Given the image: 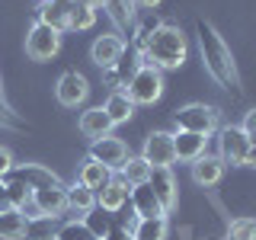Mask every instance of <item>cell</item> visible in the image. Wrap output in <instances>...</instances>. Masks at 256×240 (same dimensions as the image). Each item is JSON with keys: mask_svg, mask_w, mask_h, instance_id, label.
I'll return each mask as SVG.
<instances>
[{"mask_svg": "<svg viewBox=\"0 0 256 240\" xmlns=\"http://www.w3.org/2000/svg\"><path fill=\"white\" fill-rule=\"evenodd\" d=\"M128 196H132V186H128L122 176H112L106 186L96 192V208H102V212L116 214V212H122V208H125Z\"/></svg>", "mask_w": 256, "mask_h": 240, "instance_id": "obj_13", "label": "cell"}, {"mask_svg": "<svg viewBox=\"0 0 256 240\" xmlns=\"http://www.w3.org/2000/svg\"><path fill=\"white\" fill-rule=\"evenodd\" d=\"M166 218H138L132 224V240H166Z\"/></svg>", "mask_w": 256, "mask_h": 240, "instance_id": "obj_24", "label": "cell"}, {"mask_svg": "<svg viewBox=\"0 0 256 240\" xmlns=\"http://www.w3.org/2000/svg\"><path fill=\"white\" fill-rule=\"evenodd\" d=\"M4 182H6V196H10V208L26 214V208L32 205V189L20 180H4Z\"/></svg>", "mask_w": 256, "mask_h": 240, "instance_id": "obj_27", "label": "cell"}, {"mask_svg": "<svg viewBox=\"0 0 256 240\" xmlns=\"http://www.w3.org/2000/svg\"><path fill=\"white\" fill-rule=\"evenodd\" d=\"M80 134L84 138H106V134L112 132V122H109V116H106V109L102 106H93V109H86V112H80Z\"/></svg>", "mask_w": 256, "mask_h": 240, "instance_id": "obj_18", "label": "cell"}, {"mask_svg": "<svg viewBox=\"0 0 256 240\" xmlns=\"http://www.w3.org/2000/svg\"><path fill=\"white\" fill-rule=\"evenodd\" d=\"M186 58H189V42L182 29L170 26V22H160L141 48V61L154 64L157 70H176L186 64Z\"/></svg>", "mask_w": 256, "mask_h": 240, "instance_id": "obj_2", "label": "cell"}, {"mask_svg": "<svg viewBox=\"0 0 256 240\" xmlns=\"http://www.w3.org/2000/svg\"><path fill=\"white\" fill-rule=\"evenodd\" d=\"M54 96H58L61 106L77 109L80 102L90 96V84H86V77L77 74V70H64V74L58 77V84H54Z\"/></svg>", "mask_w": 256, "mask_h": 240, "instance_id": "obj_8", "label": "cell"}, {"mask_svg": "<svg viewBox=\"0 0 256 240\" xmlns=\"http://www.w3.org/2000/svg\"><path fill=\"white\" fill-rule=\"evenodd\" d=\"M58 52H61V32L36 20L26 32V54L32 61H52Z\"/></svg>", "mask_w": 256, "mask_h": 240, "instance_id": "obj_5", "label": "cell"}, {"mask_svg": "<svg viewBox=\"0 0 256 240\" xmlns=\"http://www.w3.org/2000/svg\"><path fill=\"white\" fill-rule=\"evenodd\" d=\"M141 157L148 160L150 166H170L176 164V150H173V134L170 132H150L144 138V150Z\"/></svg>", "mask_w": 256, "mask_h": 240, "instance_id": "obj_10", "label": "cell"}, {"mask_svg": "<svg viewBox=\"0 0 256 240\" xmlns=\"http://www.w3.org/2000/svg\"><path fill=\"white\" fill-rule=\"evenodd\" d=\"M244 134H250V132H256V106L253 109H246V116H244Z\"/></svg>", "mask_w": 256, "mask_h": 240, "instance_id": "obj_34", "label": "cell"}, {"mask_svg": "<svg viewBox=\"0 0 256 240\" xmlns=\"http://www.w3.org/2000/svg\"><path fill=\"white\" fill-rule=\"evenodd\" d=\"M16 166V160H13V154L6 148H0V180H6L10 176V170Z\"/></svg>", "mask_w": 256, "mask_h": 240, "instance_id": "obj_32", "label": "cell"}, {"mask_svg": "<svg viewBox=\"0 0 256 240\" xmlns=\"http://www.w3.org/2000/svg\"><path fill=\"white\" fill-rule=\"evenodd\" d=\"M96 208V192L93 189H86L84 182H74V186H68V212H74V214H90Z\"/></svg>", "mask_w": 256, "mask_h": 240, "instance_id": "obj_22", "label": "cell"}, {"mask_svg": "<svg viewBox=\"0 0 256 240\" xmlns=\"http://www.w3.org/2000/svg\"><path fill=\"white\" fill-rule=\"evenodd\" d=\"M10 208V196H6V182L0 180V212H6Z\"/></svg>", "mask_w": 256, "mask_h": 240, "instance_id": "obj_35", "label": "cell"}, {"mask_svg": "<svg viewBox=\"0 0 256 240\" xmlns=\"http://www.w3.org/2000/svg\"><path fill=\"white\" fill-rule=\"evenodd\" d=\"M0 128H20V122H16V116H13V109L6 106L4 100H0Z\"/></svg>", "mask_w": 256, "mask_h": 240, "instance_id": "obj_31", "label": "cell"}, {"mask_svg": "<svg viewBox=\"0 0 256 240\" xmlns=\"http://www.w3.org/2000/svg\"><path fill=\"white\" fill-rule=\"evenodd\" d=\"M106 240H132V230L122 228V224H112V230L106 234Z\"/></svg>", "mask_w": 256, "mask_h": 240, "instance_id": "obj_33", "label": "cell"}, {"mask_svg": "<svg viewBox=\"0 0 256 240\" xmlns=\"http://www.w3.org/2000/svg\"><path fill=\"white\" fill-rule=\"evenodd\" d=\"M109 180H112V170H106L102 164H96L90 157L84 160V166H80V173H77V182H84V186L93 189V192H100Z\"/></svg>", "mask_w": 256, "mask_h": 240, "instance_id": "obj_23", "label": "cell"}, {"mask_svg": "<svg viewBox=\"0 0 256 240\" xmlns=\"http://www.w3.org/2000/svg\"><path fill=\"white\" fill-rule=\"evenodd\" d=\"M244 166H256V148H250V154H246V164Z\"/></svg>", "mask_w": 256, "mask_h": 240, "instance_id": "obj_37", "label": "cell"}, {"mask_svg": "<svg viewBox=\"0 0 256 240\" xmlns=\"http://www.w3.org/2000/svg\"><path fill=\"white\" fill-rule=\"evenodd\" d=\"M228 240H256V221L253 218H234L228 224Z\"/></svg>", "mask_w": 256, "mask_h": 240, "instance_id": "obj_30", "label": "cell"}, {"mask_svg": "<svg viewBox=\"0 0 256 240\" xmlns=\"http://www.w3.org/2000/svg\"><path fill=\"white\" fill-rule=\"evenodd\" d=\"M189 170H192V180L198 186H218L221 176H224V160L218 154H202L198 160L189 164Z\"/></svg>", "mask_w": 256, "mask_h": 240, "instance_id": "obj_17", "label": "cell"}, {"mask_svg": "<svg viewBox=\"0 0 256 240\" xmlns=\"http://www.w3.org/2000/svg\"><path fill=\"white\" fill-rule=\"evenodd\" d=\"M0 100H4V90H0Z\"/></svg>", "mask_w": 256, "mask_h": 240, "instance_id": "obj_40", "label": "cell"}, {"mask_svg": "<svg viewBox=\"0 0 256 240\" xmlns=\"http://www.w3.org/2000/svg\"><path fill=\"white\" fill-rule=\"evenodd\" d=\"M125 93L134 106H154L164 93V70H157L154 64H138V70L125 84Z\"/></svg>", "mask_w": 256, "mask_h": 240, "instance_id": "obj_3", "label": "cell"}, {"mask_svg": "<svg viewBox=\"0 0 256 240\" xmlns=\"http://www.w3.org/2000/svg\"><path fill=\"white\" fill-rule=\"evenodd\" d=\"M118 176H122V180L128 182V186H144V182L150 180V164L144 157H132L128 154V160L122 164V170H118Z\"/></svg>", "mask_w": 256, "mask_h": 240, "instance_id": "obj_25", "label": "cell"}, {"mask_svg": "<svg viewBox=\"0 0 256 240\" xmlns=\"http://www.w3.org/2000/svg\"><path fill=\"white\" fill-rule=\"evenodd\" d=\"M93 4H102V10L109 13V20L122 32L134 29V0H93Z\"/></svg>", "mask_w": 256, "mask_h": 240, "instance_id": "obj_19", "label": "cell"}, {"mask_svg": "<svg viewBox=\"0 0 256 240\" xmlns=\"http://www.w3.org/2000/svg\"><path fill=\"white\" fill-rule=\"evenodd\" d=\"M128 202H132V212L134 218H166L164 205H160V198L154 196V189L144 182V186H134L132 196H128Z\"/></svg>", "mask_w": 256, "mask_h": 240, "instance_id": "obj_16", "label": "cell"}, {"mask_svg": "<svg viewBox=\"0 0 256 240\" xmlns=\"http://www.w3.org/2000/svg\"><path fill=\"white\" fill-rule=\"evenodd\" d=\"M32 208L45 218H61L68 212V186H45V189H32Z\"/></svg>", "mask_w": 256, "mask_h": 240, "instance_id": "obj_9", "label": "cell"}, {"mask_svg": "<svg viewBox=\"0 0 256 240\" xmlns=\"http://www.w3.org/2000/svg\"><path fill=\"white\" fill-rule=\"evenodd\" d=\"M26 224L29 218L16 208L0 212V240H26Z\"/></svg>", "mask_w": 256, "mask_h": 240, "instance_id": "obj_21", "label": "cell"}, {"mask_svg": "<svg viewBox=\"0 0 256 240\" xmlns=\"http://www.w3.org/2000/svg\"><path fill=\"white\" fill-rule=\"evenodd\" d=\"M246 154H250V138L244 134L240 125H221L218 128V157L224 160V166H244Z\"/></svg>", "mask_w": 256, "mask_h": 240, "instance_id": "obj_6", "label": "cell"}, {"mask_svg": "<svg viewBox=\"0 0 256 240\" xmlns=\"http://www.w3.org/2000/svg\"><path fill=\"white\" fill-rule=\"evenodd\" d=\"M173 118L180 132H196V134H205V138H212L221 128V112L214 106H205V102H189V106L176 109Z\"/></svg>", "mask_w": 256, "mask_h": 240, "instance_id": "obj_4", "label": "cell"}, {"mask_svg": "<svg viewBox=\"0 0 256 240\" xmlns=\"http://www.w3.org/2000/svg\"><path fill=\"white\" fill-rule=\"evenodd\" d=\"M196 36H198V52H202L205 70L212 74V80L224 90H240V74H237V64L234 54H230L228 42L221 38V32L212 26L208 20H196Z\"/></svg>", "mask_w": 256, "mask_h": 240, "instance_id": "obj_1", "label": "cell"}, {"mask_svg": "<svg viewBox=\"0 0 256 240\" xmlns=\"http://www.w3.org/2000/svg\"><path fill=\"white\" fill-rule=\"evenodd\" d=\"M134 6H144V10H154V6H160V0H134Z\"/></svg>", "mask_w": 256, "mask_h": 240, "instance_id": "obj_36", "label": "cell"}, {"mask_svg": "<svg viewBox=\"0 0 256 240\" xmlns=\"http://www.w3.org/2000/svg\"><path fill=\"white\" fill-rule=\"evenodd\" d=\"M6 180H20V182H26L29 189H45V186H58L61 182L58 176L42 164H16Z\"/></svg>", "mask_w": 256, "mask_h": 240, "instance_id": "obj_14", "label": "cell"}, {"mask_svg": "<svg viewBox=\"0 0 256 240\" xmlns=\"http://www.w3.org/2000/svg\"><path fill=\"white\" fill-rule=\"evenodd\" d=\"M102 109H106V116H109V122H112V125H125L128 118L134 116V102L128 100V93H125V90H112Z\"/></svg>", "mask_w": 256, "mask_h": 240, "instance_id": "obj_20", "label": "cell"}, {"mask_svg": "<svg viewBox=\"0 0 256 240\" xmlns=\"http://www.w3.org/2000/svg\"><path fill=\"white\" fill-rule=\"evenodd\" d=\"M125 54V42L118 38V32H102V36H96V42L90 45V58L100 70L112 68L118 58Z\"/></svg>", "mask_w": 256, "mask_h": 240, "instance_id": "obj_11", "label": "cell"}, {"mask_svg": "<svg viewBox=\"0 0 256 240\" xmlns=\"http://www.w3.org/2000/svg\"><path fill=\"white\" fill-rule=\"evenodd\" d=\"M205 148H208V138H205V134L180 132V128L173 132V150H176V160H182V164H192V160H198L202 154H208Z\"/></svg>", "mask_w": 256, "mask_h": 240, "instance_id": "obj_15", "label": "cell"}, {"mask_svg": "<svg viewBox=\"0 0 256 240\" xmlns=\"http://www.w3.org/2000/svg\"><path fill=\"white\" fill-rule=\"evenodd\" d=\"M93 22H96V4L93 0H77L68 13V29L84 32V29H90Z\"/></svg>", "mask_w": 256, "mask_h": 240, "instance_id": "obj_26", "label": "cell"}, {"mask_svg": "<svg viewBox=\"0 0 256 240\" xmlns=\"http://www.w3.org/2000/svg\"><path fill=\"white\" fill-rule=\"evenodd\" d=\"M84 221H86V228L93 230V237H96V240H106V234L112 230V224H116V221H112V214H109V212H102V208H93V212L86 214Z\"/></svg>", "mask_w": 256, "mask_h": 240, "instance_id": "obj_28", "label": "cell"}, {"mask_svg": "<svg viewBox=\"0 0 256 240\" xmlns=\"http://www.w3.org/2000/svg\"><path fill=\"white\" fill-rule=\"evenodd\" d=\"M148 186L154 189V196L160 198V205H164V212L170 214L176 208V198H180V192H176V180L170 173V166H150V180Z\"/></svg>", "mask_w": 256, "mask_h": 240, "instance_id": "obj_12", "label": "cell"}, {"mask_svg": "<svg viewBox=\"0 0 256 240\" xmlns=\"http://www.w3.org/2000/svg\"><path fill=\"white\" fill-rule=\"evenodd\" d=\"M38 240H58V234H48V237H38Z\"/></svg>", "mask_w": 256, "mask_h": 240, "instance_id": "obj_39", "label": "cell"}, {"mask_svg": "<svg viewBox=\"0 0 256 240\" xmlns=\"http://www.w3.org/2000/svg\"><path fill=\"white\" fill-rule=\"evenodd\" d=\"M90 160L102 164L112 173H118V170H122V164L128 160V144L122 138H112V134H106V138H96L90 144Z\"/></svg>", "mask_w": 256, "mask_h": 240, "instance_id": "obj_7", "label": "cell"}, {"mask_svg": "<svg viewBox=\"0 0 256 240\" xmlns=\"http://www.w3.org/2000/svg\"><path fill=\"white\" fill-rule=\"evenodd\" d=\"M58 240H96L86 221H64L58 228Z\"/></svg>", "mask_w": 256, "mask_h": 240, "instance_id": "obj_29", "label": "cell"}, {"mask_svg": "<svg viewBox=\"0 0 256 240\" xmlns=\"http://www.w3.org/2000/svg\"><path fill=\"white\" fill-rule=\"evenodd\" d=\"M246 138H250V148H256V132H250Z\"/></svg>", "mask_w": 256, "mask_h": 240, "instance_id": "obj_38", "label": "cell"}]
</instances>
